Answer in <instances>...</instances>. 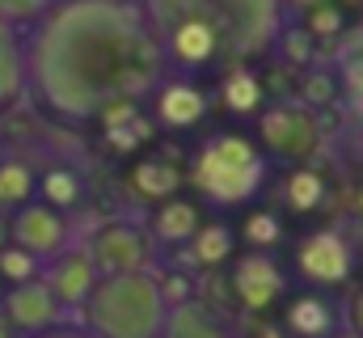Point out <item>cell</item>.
Returning a JSON list of instances; mask_svg holds the SVG:
<instances>
[{"instance_id": "cell-11", "label": "cell", "mask_w": 363, "mask_h": 338, "mask_svg": "<svg viewBox=\"0 0 363 338\" xmlns=\"http://www.w3.org/2000/svg\"><path fill=\"white\" fill-rule=\"evenodd\" d=\"M43 279H47V288L55 292V300L64 305V309H77L81 313V305L93 296V288H97V266H93V258L85 246H72V250H64L55 262H47L43 266Z\"/></svg>"}, {"instance_id": "cell-18", "label": "cell", "mask_w": 363, "mask_h": 338, "mask_svg": "<svg viewBox=\"0 0 363 338\" xmlns=\"http://www.w3.org/2000/svg\"><path fill=\"white\" fill-rule=\"evenodd\" d=\"M34 199H38V173L26 161H4L0 165V207L13 216L17 207H26Z\"/></svg>"}, {"instance_id": "cell-4", "label": "cell", "mask_w": 363, "mask_h": 338, "mask_svg": "<svg viewBox=\"0 0 363 338\" xmlns=\"http://www.w3.org/2000/svg\"><path fill=\"white\" fill-rule=\"evenodd\" d=\"M271 178V157L241 131L203 140L190 157V186L211 207H250Z\"/></svg>"}, {"instance_id": "cell-27", "label": "cell", "mask_w": 363, "mask_h": 338, "mask_svg": "<svg viewBox=\"0 0 363 338\" xmlns=\"http://www.w3.org/2000/svg\"><path fill=\"white\" fill-rule=\"evenodd\" d=\"M9 246V216H0V250Z\"/></svg>"}, {"instance_id": "cell-9", "label": "cell", "mask_w": 363, "mask_h": 338, "mask_svg": "<svg viewBox=\"0 0 363 338\" xmlns=\"http://www.w3.org/2000/svg\"><path fill=\"white\" fill-rule=\"evenodd\" d=\"M351 266H355L351 246L338 233H330V229L325 233H308L296 246V271H300V279L313 292H330V288L347 283L351 279Z\"/></svg>"}, {"instance_id": "cell-15", "label": "cell", "mask_w": 363, "mask_h": 338, "mask_svg": "<svg viewBox=\"0 0 363 338\" xmlns=\"http://www.w3.org/2000/svg\"><path fill=\"white\" fill-rule=\"evenodd\" d=\"M30 93L26 77V34L0 21V114H9Z\"/></svg>"}, {"instance_id": "cell-10", "label": "cell", "mask_w": 363, "mask_h": 338, "mask_svg": "<svg viewBox=\"0 0 363 338\" xmlns=\"http://www.w3.org/2000/svg\"><path fill=\"white\" fill-rule=\"evenodd\" d=\"M233 292H237V300H241L245 309L267 313L274 300L287 292V275L279 271V262H274L271 254L250 250L237 266H233Z\"/></svg>"}, {"instance_id": "cell-19", "label": "cell", "mask_w": 363, "mask_h": 338, "mask_svg": "<svg viewBox=\"0 0 363 338\" xmlns=\"http://www.w3.org/2000/svg\"><path fill=\"white\" fill-rule=\"evenodd\" d=\"M233 246H237V233H233L228 224L203 220V229H199L194 241H190V258H194V266H220V262H228Z\"/></svg>"}, {"instance_id": "cell-28", "label": "cell", "mask_w": 363, "mask_h": 338, "mask_svg": "<svg viewBox=\"0 0 363 338\" xmlns=\"http://www.w3.org/2000/svg\"><path fill=\"white\" fill-rule=\"evenodd\" d=\"M0 338H17V334H13V326H9L4 317H0Z\"/></svg>"}, {"instance_id": "cell-16", "label": "cell", "mask_w": 363, "mask_h": 338, "mask_svg": "<svg viewBox=\"0 0 363 338\" xmlns=\"http://www.w3.org/2000/svg\"><path fill=\"white\" fill-rule=\"evenodd\" d=\"M178 182H182L178 169L169 165V161H161V157L140 161V165L131 169V190H135L140 199H148L152 207H157V203H165V199H174Z\"/></svg>"}, {"instance_id": "cell-1", "label": "cell", "mask_w": 363, "mask_h": 338, "mask_svg": "<svg viewBox=\"0 0 363 338\" xmlns=\"http://www.w3.org/2000/svg\"><path fill=\"white\" fill-rule=\"evenodd\" d=\"M144 0H60L26 30L30 97L55 123H106L165 81Z\"/></svg>"}, {"instance_id": "cell-21", "label": "cell", "mask_w": 363, "mask_h": 338, "mask_svg": "<svg viewBox=\"0 0 363 338\" xmlns=\"http://www.w3.org/2000/svg\"><path fill=\"white\" fill-rule=\"evenodd\" d=\"M38 199L51 203V207H60V212H68V207L81 203V178L68 165H51L38 178Z\"/></svg>"}, {"instance_id": "cell-14", "label": "cell", "mask_w": 363, "mask_h": 338, "mask_svg": "<svg viewBox=\"0 0 363 338\" xmlns=\"http://www.w3.org/2000/svg\"><path fill=\"white\" fill-rule=\"evenodd\" d=\"M199 229H203L199 203L194 199H178V195L165 199V203H157L152 216H148V233H152L157 246H190Z\"/></svg>"}, {"instance_id": "cell-7", "label": "cell", "mask_w": 363, "mask_h": 338, "mask_svg": "<svg viewBox=\"0 0 363 338\" xmlns=\"http://www.w3.org/2000/svg\"><path fill=\"white\" fill-rule=\"evenodd\" d=\"M317 119L313 110L304 106H271L258 114V144L271 161H287V165H300L304 157L317 153Z\"/></svg>"}, {"instance_id": "cell-3", "label": "cell", "mask_w": 363, "mask_h": 338, "mask_svg": "<svg viewBox=\"0 0 363 338\" xmlns=\"http://www.w3.org/2000/svg\"><path fill=\"white\" fill-rule=\"evenodd\" d=\"M169 292L165 279L152 271L131 275H101L93 296L81 305V330L93 338H161L169 322Z\"/></svg>"}, {"instance_id": "cell-25", "label": "cell", "mask_w": 363, "mask_h": 338, "mask_svg": "<svg viewBox=\"0 0 363 338\" xmlns=\"http://www.w3.org/2000/svg\"><path fill=\"white\" fill-rule=\"evenodd\" d=\"M0 279H4L9 288L30 283V279H43V262L30 258L26 250H17V246H4V250H0Z\"/></svg>"}, {"instance_id": "cell-20", "label": "cell", "mask_w": 363, "mask_h": 338, "mask_svg": "<svg viewBox=\"0 0 363 338\" xmlns=\"http://www.w3.org/2000/svg\"><path fill=\"white\" fill-rule=\"evenodd\" d=\"M237 237H241L254 254H267V250H274V246L283 241V220H279L274 212H267V207H250Z\"/></svg>"}, {"instance_id": "cell-26", "label": "cell", "mask_w": 363, "mask_h": 338, "mask_svg": "<svg viewBox=\"0 0 363 338\" xmlns=\"http://www.w3.org/2000/svg\"><path fill=\"white\" fill-rule=\"evenodd\" d=\"M38 338H93L89 330H81V326H55V330H47V334Z\"/></svg>"}, {"instance_id": "cell-13", "label": "cell", "mask_w": 363, "mask_h": 338, "mask_svg": "<svg viewBox=\"0 0 363 338\" xmlns=\"http://www.w3.org/2000/svg\"><path fill=\"white\" fill-rule=\"evenodd\" d=\"M283 330L287 338H334L338 330V313L330 305V296L321 292H304V296H291L287 309H283Z\"/></svg>"}, {"instance_id": "cell-22", "label": "cell", "mask_w": 363, "mask_h": 338, "mask_svg": "<svg viewBox=\"0 0 363 338\" xmlns=\"http://www.w3.org/2000/svg\"><path fill=\"white\" fill-rule=\"evenodd\" d=\"M224 106L233 110V114H254V110H262V84L254 72H245V68H233L228 77H224Z\"/></svg>"}, {"instance_id": "cell-24", "label": "cell", "mask_w": 363, "mask_h": 338, "mask_svg": "<svg viewBox=\"0 0 363 338\" xmlns=\"http://www.w3.org/2000/svg\"><path fill=\"white\" fill-rule=\"evenodd\" d=\"M60 0H0V21L13 26V30H34Z\"/></svg>"}, {"instance_id": "cell-6", "label": "cell", "mask_w": 363, "mask_h": 338, "mask_svg": "<svg viewBox=\"0 0 363 338\" xmlns=\"http://www.w3.org/2000/svg\"><path fill=\"white\" fill-rule=\"evenodd\" d=\"M9 246L26 250L30 258H38L47 266L64 250H72V220H68V212L34 199L9 216Z\"/></svg>"}, {"instance_id": "cell-2", "label": "cell", "mask_w": 363, "mask_h": 338, "mask_svg": "<svg viewBox=\"0 0 363 338\" xmlns=\"http://www.w3.org/2000/svg\"><path fill=\"white\" fill-rule=\"evenodd\" d=\"M144 9L165 64L182 72L245 68L283 38V0H144Z\"/></svg>"}, {"instance_id": "cell-23", "label": "cell", "mask_w": 363, "mask_h": 338, "mask_svg": "<svg viewBox=\"0 0 363 338\" xmlns=\"http://www.w3.org/2000/svg\"><path fill=\"white\" fill-rule=\"evenodd\" d=\"M321 199H325V178H321L317 169L300 165V169L287 173V203H291L296 212H317Z\"/></svg>"}, {"instance_id": "cell-17", "label": "cell", "mask_w": 363, "mask_h": 338, "mask_svg": "<svg viewBox=\"0 0 363 338\" xmlns=\"http://www.w3.org/2000/svg\"><path fill=\"white\" fill-rule=\"evenodd\" d=\"M161 338H228L224 326L194 300H182L169 309V322H165V334Z\"/></svg>"}, {"instance_id": "cell-12", "label": "cell", "mask_w": 363, "mask_h": 338, "mask_svg": "<svg viewBox=\"0 0 363 338\" xmlns=\"http://www.w3.org/2000/svg\"><path fill=\"white\" fill-rule=\"evenodd\" d=\"M152 114L169 131H190L207 114V93L190 77H165L157 84V93H152Z\"/></svg>"}, {"instance_id": "cell-5", "label": "cell", "mask_w": 363, "mask_h": 338, "mask_svg": "<svg viewBox=\"0 0 363 338\" xmlns=\"http://www.w3.org/2000/svg\"><path fill=\"white\" fill-rule=\"evenodd\" d=\"M97 275H131V271H152V254L157 241L148 233V224L135 220H110L101 229H93V237L85 241Z\"/></svg>"}, {"instance_id": "cell-8", "label": "cell", "mask_w": 363, "mask_h": 338, "mask_svg": "<svg viewBox=\"0 0 363 338\" xmlns=\"http://www.w3.org/2000/svg\"><path fill=\"white\" fill-rule=\"evenodd\" d=\"M0 317L13 326L17 338H38L55 326H64V305L55 300V292L47 288V279H30L4 292L0 300Z\"/></svg>"}]
</instances>
